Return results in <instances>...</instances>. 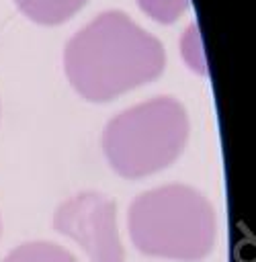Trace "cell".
Here are the masks:
<instances>
[{"instance_id":"cell-1","label":"cell","mask_w":256,"mask_h":262,"mask_svg":"<svg viewBox=\"0 0 256 262\" xmlns=\"http://www.w3.org/2000/svg\"><path fill=\"white\" fill-rule=\"evenodd\" d=\"M166 66L162 43L121 10H106L66 45L63 68L74 90L90 102H109L156 80Z\"/></svg>"},{"instance_id":"cell-2","label":"cell","mask_w":256,"mask_h":262,"mask_svg":"<svg viewBox=\"0 0 256 262\" xmlns=\"http://www.w3.org/2000/svg\"><path fill=\"white\" fill-rule=\"evenodd\" d=\"M127 227L141 254L178 262L209 256L217 235L213 205L186 184H166L141 192L129 207Z\"/></svg>"},{"instance_id":"cell-3","label":"cell","mask_w":256,"mask_h":262,"mask_svg":"<svg viewBox=\"0 0 256 262\" xmlns=\"http://www.w3.org/2000/svg\"><path fill=\"white\" fill-rule=\"evenodd\" d=\"M188 139V115L172 96L125 108L102 131L109 166L127 180L145 178L174 164Z\"/></svg>"},{"instance_id":"cell-4","label":"cell","mask_w":256,"mask_h":262,"mask_svg":"<svg viewBox=\"0 0 256 262\" xmlns=\"http://www.w3.org/2000/svg\"><path fill=\"white\" fill-rule=\"evenodd\" d=\"M53 227L84 248L90 262H125L117 231V207L100 192L84 190L63 201L53 213Z\"/></svg>"},{"instance_id":"cell-5","label":"cell","mask_w":256,"mask_h":262,"mask_svg":"<svg viewBox=\"0 0 256 262\" xmlns=\"http://www.w3.org/2000/svg\"><path fill=\"white\" fill-rule=\"evenodd\" d=\"M18 10L39 25H61L72 18L88 0H14Z\"/></svg>"},{"instance_id":"cell-6","label":"cell","mask_w":256,"mask_h":262,"mask_svg":"<svg viewBox=\"0 0 256 262\" xmlns=\"http://www.w3.org/2000/svg\"><path fill=\"white\" fill-rule=\"evenodd\" d=\"M2 262H78L74 254L51 242H27L14 248Z\"/></svg>"},{"instance_id":"cell-7","label":"cell","mask_w":256,"mask_h":262,"mask_svg":"<svg viewBox=\"0 0 256 262\" xmlns=\"http://www.w3.org/2000/svg\"><path fill=\"white\" fill-rule=\"evenodd\" d=\"M137 4L156 23L172 25L186 12L190 0H137Z\"/></svg>"},{"instance_id":"cell-8","label":"cell","mask_w":256,"mask_h":262,"mask_svg":"<svg viewBox=\"0 0 256 262\" xmlns=\"http://www.w3.org/2000/svg\"><path fill=\"white\" fill-rule=\"evenodd\" d=\"M180 53L186 61V66L193 70V72H199V74H207V63H205V53H203V43H201V33H199V27L195 23H190L186 27V31L182 33V39H180Z\"/></svg>"}]
</instances>
